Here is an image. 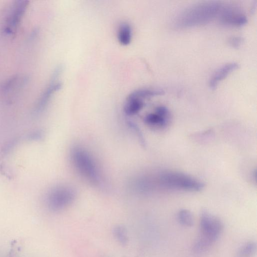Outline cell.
Here are the masks:
<instances>
[{"label":"cell","mask_w":257,"mask_h":257,"mask_svg":"<svg viewBox=\"0 0 257 257\" xmlns=\"http://www.w3.org/2000/svg\"><path fill=\"white\" fill-rule=\"evenodd\" d=\"M60 70H57L51 79V82L49 84L42 96L40 100L38 110H42L47 105L51 97L56 92L59 91L61 88V83L58 80L60 75Z\"/></svg>","instance_id":"9c48e42d"},{"label":"cell","mask_w":257,"mask_h":257,"mask_svg":"<svg viewBox=\"0 0 257 257\" xmlns=\"http://www.w3.org/2000/svg\"><path fill=\"white\" fill-rule=\"evenodd\" d=\"M157 181L160 186L170 190L199 192L204 187L201 181L190 176L172 171L161 173Z\"/></svg>","instance_id":"3957f363"},{"label":"cell","mask_w":257,"mask_h":257,"mask_svg":"<svg viewBox=\"0 0 257 257\" xmlns=\"http://www.w3.org/2000/svg\"><path fill=\"white\" fill-rule=\"evenodd\" d=\"M239 65L237 62H230L222 66L214 73L210 81V87L215 89L222 80L226 79L230 74L237 69Z\"/></svg>","instance_id":"30bf717a"},{"label":"cell","mask_w":257,"mask_h":257,"mask_svg":"<svg viewBox=\"0 0 257 257\" xmlns=\"http://www.w3.org/2000/svg\"><path fill=\"white\" fill-rule=\"evenodd\" d=\"M200 235L193 248L200 254L208 251L217 240L224 229L221 220L207 211L202 212L200 219Z\"/></svg>","instance_id":"7a4b0ae2"},{"label":"cell","mask_w":257,"mask_h":257,"mask_svg":"<svg viewBox=\"0 0 257 257\" xmlns=\"http://www.w3.org/2000/svg\"><path fill=\"white\" fill-rule=\"evenodd\" d=\"M113 233L117 240L122 245H126L128 237L126 229L121 226H116L113 230Z\"/></svg>","instance_id":"5bb4252c"},{"label":"cell","mask_w":257,"mask_h":257,"mask_svg":"<svg viewBox=\"0 0 257 257\" xmlns=\"http://www.w3.org/2000/svg\"><path fill=\"white\" fill-rule=\"evenodd\" d=\"M74 198L75 193L71 188L62 186L51 190L47 197L46 202L51 211L59 212L69 206Z\"/></svg>","instance_id":"5b68a950"},{"label":"cell","mask_w":257,"mask_h":257,"mask_svg":"<svg viewBox=\"0 0 257 257\" xmlns=\"http://www.w3.org/2000/svg\"><path fill=\"white\" fill-rule=\"evenodd\" d=\"M29 3L28 1H17L15 2L6 20L4 32L7 35H15Z\"/></svg>","instance_id":"8992f818"},{"label":"cell","mask_w":257,"mask_h":257,"mask_svg":"<svg viewBox=\"0 0 257 257\" xmlns=\"http://www.w3.org/2000/svg\"><path fill=\"white\" fill-rule=\"evenodd\" d=\"M222 6L217 1L205 2L186 9L175 20L178 28H190L204 25L212 21L219 14Z\"/></svg>","instance_id":"6da1fadb"},{"label":"cell","mask_w":257,"mask_h":257,"mask_svg":"<svg viewBox=\"0 0 257 257\" xmlns=\"http://www.w3.org/2000/svg\"><path fill=\"white\" fill-rule=\"evenodd\" d=\"M170 117L168 109L164 106H159L156 109L155 112L147 115L144 121L150 127L162 128L168 125Z\"/></svg>","instance_id":"ba28073f"},{"label":"cell","mask_w":257,"mask_h":257,"mask_svg":"<svg viewBox=\"0 0 257 257\" xmlns=\"http://www.w3.org/2000/svg\"><path fill=\"white\" fill-rule=\"evenodd\" d=\"M72 158L79 173L85 179L95 184L99 182V175L96 165L90 154L80 147L72 151Z\"/></svg>","instance_id":"277c9868"},{"label":"cell","mask_w":257,"mask_h":257,"mask_svg":"<svg viewBox=\"0 0 257 257\" xmlns=\"http://www.w3.org/2000/svg\"><path fill=\"white\" fill-rule=\"evenodd\" d=\"M117 37L119 44L123 46L129 45L133 37L131 26L127 22H122L119 24L117 30Z\"/></svg>","instance_id":"8fae6325"},{"label":"cell","mask_w":257,"mask_h":257,"mask_svg":"<svg viewBox=\"0 0 257 257\" xmlns=\"http://www.w3.org/2000/svg\"><path fill=\"white\" fill-rule=\"evenodd\" d=\"M179 223L186 227H191L194 225V217L192 213L187 210L183 209L179 211L178 215Z\"/></svg>","instance_id":"7c38bea8"},{"label":"cell","mask_w":257,"mask_h":257,"mask_svg":"<svg viewBox=\"0 0 257 257\" xmlns=\"http://www.w3.org/2000/svg\"><path fill=\"white\" fill-rule=\"evenodd\" d=\"M220 21L221 23L235 26H242L248 22L247 16L237 9L227 7L220 11Z\"/></svg>","instance_id":"52a82bcc"},{"label":"cell","mask_w":257,"mask_h":257,"mask_svg":"<svg viewBox=\"0 0 257 257\" xmlns=\"http://www.w3.org/2000/svg\"><path fill=\"white\" fill-rule=\"evenodd\" d=\"M257 250L254 242H249L242 246L237 252L235 257H253Z\"/></svg>","instance_id":"4fadbf2b"},{"label":"cell","mask_w":257,"mask_h":257,"mask_svg":"<svg viewBox=\"0 0 257 257\" xmlns=\"http://www.w3.org/2000/svg\"><path fill=\"white\" fill-rule=\"evenodd\" d=\"M244 42V39L240 37H234L230 38L229 40V44L234 48H237L240 47Z\"/></svg>","instance_id":"9a60e30c"}]
</instances>
